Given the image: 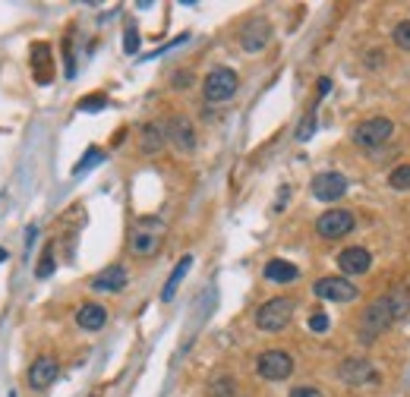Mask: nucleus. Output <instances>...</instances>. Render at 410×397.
<instances>
[{
  "label": "nucleus",
  "instance_id": "nucleus-13",
  "mask_svg": "<svg viewBox=\"0 0 410 397\" xmlns=\"http://www.w3.org/2000/svg\"><path fill=\"white\" fill-rule=\"evenodd\" d=\"M57 375H60V363H57L54 356H38L35 363L29 365V372H25L32 391H48L50 384L57 382Z\"/></svg>",
  "mask_w": 410,
  "mask_h": 397
},
{
  "label": "nucleus",
  "instance_id": "nucleus-30",
  "mask_svg": "<svg viewBox=\"0 0 410 397\" xmlns=\"http://www.w3.org/2000/svg\"><path fill=\"white\" fill-rule=\"evenodd\" d=\"M123 50H126V54H136V50H139V32L132 29V25L123 32Z\"/></svg>",
  "mask_w": 410,
  "mask_h": 397
},
{
  "label": "nucleus",
  "instance_id": "nucleus-32",
  "mask_svg": "<svg viewBox=\"0 0 410 397\" xmlns=\"http://www.w3.org/2000/svg\"><path fill=\"white\" fill-rule=\"evenodd\" d=\"M174 88H189L193 85V73H189V69H180V73H174Z\"/></svg>",
  "mask_w": 410,
  "mask_h": 397
},
{
  "label": "nucleus",
  "instance_id": "nucleus-12",
  "mask_svg": "<svg viewBox=\"0 0 410 397\" xmlns=\"http://www.w3.org/2000/svg\"><path fill=\"white\" fill-rule=\"evenodd\" d=\"M338 378L344 384H350V388H363V384L376 382L378 375H376V369H372L369 359L353 356V359H344V363L338 365Z\"/></svg>",
  "mask_w": 410,
  "mask_h": 397
},
{
  "label": "nucleus",
  "instance_id": "nucleus-5",
  "mask_svg": "<svg viewBox=\"0 0 410 397\" xmlns=\"http://www.w3.org/2000/svg\"><path fill=\"white\" fill-rule=\"evenodd\" d=\"M391 136H395V123L388 117H369L353 126V142L360 148H382Z\"/></svg>",
  "mask_w": 410,
  "mask_h": 397
},
{
  "label": "nucleus",
  "instance_id": "nucleus-23",
  "mask_svg": "<svg viewBox=\"0 0 410 397\" xmlns=\"http://www.w3.org/2000/svg\"><path fill=\"white\" fill-rule=\"evenodd\" d=\"M54 268H57V262H54V246H44V252H41V258H38V265H35V277H50L54 274Z\"/></svg>",
  "mask_w": 410,
  "mask_h": 397
},
{
  "label": "nucleus",
  "instance_id": "nucleus-2",
  "mask_svg": "<svg viewBox=\"0 0 410 397\" xmlns=\"http://www.w3.org/2000/svg\"><path fill=\"white\" fill-rule=\"evenodd\" d=\"M161 233H164V224L158 218H139L130 233V252L139 258H151L161 249V239H164Z\"/></svg>",
  "mask_w": 410,
  "mask_h": 397
},
{
  "label": "nucleus",
  "instance_id": "nucleus-10",
  "mask_svg": "<svg viewBox=\"0 0 410 397\" xmlns=\"http://www.w3.org/2000/svg\"><path fill=\"white\" fill-rule=\"evenodd\" d=\"M347 176L338 174V170H322V174L313 176V195L319 202H338L341 195L347 193Z\"/></svg>",
  "mask_w": 410,
  "mask_h": 397
},
{
  "label": "nucleus",
  "instance_id": "nucleus-21",
  "mask_svg": "<svg viewBox=\"0 0 410 397\" xmlns=\"http://www.w3.org/2000/svg\"><path fill=\"white\" fill-rule=\"evenodd\" d=\"M388 296V306H391V315H395V321H401L404 315L410 312V293L404 287H395L391 293H385Z\"/></svg>",
  "mask_w": 410,
  "mask_h": 397
},
{
  "label": "nucleus",
  "instance_id": "nucleus-27",
  "mask_svg": "<svg viewBox=\"0 0 410 397\" xmlns=\"http://www.w3.org/2000/svg\"><path fill=\"white\" fill-rule=\"evenodd\" d=\"M233 378L231 375H221V378H214L212 382V397H233Z\"/></svg>",
  "mask_w": 410,
  "mask_h": 397
},
{
  "label": "nucleus",
  "instance_id": "nucleus-34",
  "mask_svg": "<svg viewBox=\"0 0 410 397\" xmlns=\"http://www.w3.org/2000/svg\"><path fill=\"white\" fill-rule=\"evenodd\" d=\"M0 262H6V249H0Z\"/></svg>",
  "mask_w": 410,
  "mask_h": 397
},
{
  "label": "nucleus",
  "instance_id": "nucleus-28",
  "mask_svg": "<svg viewBox=\"0 0 410 397\" xmlns=\"http://www.w3.org/2000/svg\"><path fill=\"white\" fill-rule=\"evenodd\" d=\"M313 132H315V111H309L306 117H303V123L296 126V139L306 142V139H313Z\"/></svg>",
  "mask_w": 410,
  "mask_h": 397
},
{
  "label": "nucleus",
  "instance_id": "nucleus-24",
  "mask_svg": "<svg viewBox=\"0 0 410 397\" xmlns=\"http://www.w3.org/2000/svg\"><path fill=\"white\" fill-rule=\"evenodd\" d=\"M388 186L397 189V193H407L410 189V164H401V167H395L388 174Z\"/></svg>",
  "mask_w": 410,
  "mask_h": 397
},
{
  "label": "nucleus",
  "instance_id": "nucleus-25",
  "mask_svg": "<svg viewBox=\"0 0 410 397\" xmlns=\"http://www.w3.org/2000/svg\"><path fill=\"white\" fill-rule=\"evenodd\" d=\"M76 107H79L82 113H98V111H104V107H107V95H104V92L86 95V98H82V101H79V104H76Z\"/></svg>",
  "mask_w": 410,
  "mask_h": 397
},
{
  "label": "nucleus",
  "instance_id": "nucleus-15",
  "mask_svg": "<svg viewBox=\"0 0 410 397\" xmlns=\"http://www.w3.org/2000/svg\"><path fill=\"white\" fill-rule=\"evenodd\" d=\"M126 287V268L123 265H107L98 274L92 277V290L95 293H120Z\"/></svg>",
  "mask_w": 410,
  "mask_h": 397
},
{
  "label": "nucleus",
  "instance_id": "nucleus-20",
  "mask_svg": "<svg viewBox=\"0 0 410 397\" xmlns=\"http://www.w3.org/2000/svg\"><path fill=\"white\" fill-rule=\"evenodd\" d=\"M189 265H193V256H183L180 262L174 265V271H170L168 284H164V290H161V302H170V300H174V296H177V287H180V281H183V277H186Z\"/></svg>",
  "mask_w": 410,
  "mask_h": 397
},
{
  "label": "nucleus",
  "instance_id": "nucleus-35",
  "mask_svg": "<svg viewBox=\"0 0 410 397\" xmlns=\"http://www.w3.org/2000/svg\"><path fill=\"white\" fill-rule=\"evenodd\" d=\"M88 397H98V394H88Z\"/></svg>",
  "mask_w": 410,
  "mask_h": 397
},
{
  "label": "nucleus",
  "instance_id": "nucleus-19",
  "mask_svg": "<svg viewBox=\"0 0 410 397\" xmlns=\"http://www.w3.org/2000/svg\"><path fill=\"white\" fill-rule=\"evenodd\" d=\"M262 274H265V281H271V284H290L300 277V268H296L294 262H287V258H271Z\"/></svg>",
  "mask_w": 410,
  "mask_h": 397
},
{
  "label": "nucleus",
  "instance_id": "nucleus-9",
  "mask_svg": "<svg viewBox=\"0 0 410 397\" xmlns=\"http://www.w3.org/2000/svg\"><path fill=\"white\" fill-rule=\"evenodd\" d=\"M268 41H271V22L268 19H262V16L246 19L243 29H240V48H243L246 54H259Z\"/></svg>",
  "mask_w": 410,
  "mask_h": 397
},
{
  "label": "nucleus",
  "instance_id": "nucleus-33",
  "mask_svg": "<svg viewBox=\"0 0 410 397\" xmlns=\"http://www.w3.org/2000/svg\"><path fill=\"white\" fill-rule=\"evenodd\" d=\"M328 92H332V79H319V98H325Z\"/></svg>",
  "mask_w": 410,
  "mask_h": 397
},
{
  "label": "nucleus",
  "instance_id": "nucleus-1",
  "mask_svg": "<svg viewBox=\"0 0 410 397\" xmlns=\"http://www.w3.org/2000/svg\"><path fill=\"white\" fill-rule=\"evenodd\" d=\"M294 309H296V302L290 296H271V300H265L256 309V328L259 331H268V334L284 331L290 325V319H294Z\"/></svg>",
  "mask_w": 410,
  "mask_h": 397
},
{
  "label": "nucleus",
  "instance_id": "nucleus-29",
  "mask_svg": "<svg viewBox=\"0 0 410 397\" xmlns=\"http://www.w3.org/2000/svg\"><path fill=\"white\" fill-rule=\"evenodd\" d=\"M309 331L325 334L328 331V315L325 312H313V315H309Z\"/></svg>",
  "mask_w": 410,
  "mask_h": 397
},
{
  "label": "nucleus",
  "instance_id": "nucleus-16",
  "mask_svg": "<svg viewBox=\"0 0 410 397\" xmlns=\"http://www.w3.org/2000/svg\"><path fill=\"white\" fill-rule=\"evenodd\" d=\"M32 73H35L38 85H48L54 79V60H50V44L35 41L32 44Z\"/></svg>",
  "mask_w": 410,
  "mask_h": 397
},
{
  "label": "nucleus",
  "instance_id": "nucleus-31",
  "mask_svg": "<svg viewBox=\"0 0 410 397\" xmlns=\"http://www.w3.org/2000/svg\"><path fill=\"white\" fill-rule=\"evenodd\" d=\"M290 397H325L319 388H313V384H296L294 391H290Z\"/></svg>",
  "mask_w": 410,
  "mask_h": 397
},
{
  "label": "nucleus",
  "instance_id": "nucleus-18",
  "mask_svg": "<svg viewBox=\"0 0 410 397\" xmlns=\"http://www.w3.org/2000/svg\"><path fill=\"white\" fill-rule=\"evenodd\" d=\"M164 145H168V130H164V123H158V120L145 123L142 126V139H139V148H142L145 155H158Z\"/></svg>",
  "mask_w": 410,
  "mask_h": 397
},
{
  "label": "nucleus",
  "instance_id": "nucleus-4",
  "mask_svg": "<svg viewBox=\"0 0 410 397\" xmlns=\"http://www.w3.org/2000/svg\"><path fill=\"white\" fill-rule=\"evenodd\" d=\"M237 88H240V76L233 73L231 67H214L212 73L202 79V95H205V101H212V104L231 101L233 95H237Z\"/></svg>",
  "mask_w": 410,
  "mask_h": 397
},
{
  "label": "nucleus",
  "instance_id": "nucleus-6",
  "mask_svg": "<svg viewBox=\"0 0 410 397\" xmlns=\"http://www.w3.org/2000/svg\"><path fill=\"white\" fill-rule=\"evenodd\" d=\"M256 372L265 382H284L294 375V356L287 350H265L256 359Z\"/></svg>",
  "mask_w": 410,
  "mask_h": 397
},
{
  "label": "nucleus",
  "instance_id": "nucleus-11",
  "mask_svg": "<svg viewBox=\"0 0 410 397\" xmlns=\"http://www.w3.org/2000/svg\"><path fill=\"white\" fill-rule=\"evenodd\" d=\"M164 130H168V142L174 145L177 151H193L196 148V126L189 117H183V113H174V117L164 123Z\"/></svg>",
  "mask_w": 410,
  "mask_h": 397
},
{
  "label": "nucleus",
  "instance_id": "nucleus-7",
  "mask_svg": "<svg viewBox=\"0 0 410 397\" xmlns=\"http://www.w3.org/2000/svg\"><path fill=\"white\" fill-rule=\"evenodd\" d=\"M313 293L319 296V300H328V302H353L360 296V287L350 277L328 274V277H319V281L313 284Z\"/></svg>",
  "mask_w": 410,
  "mask_h": 397
},
{
  "label": "nucleus",
  "instance_id": "nucleus-3",
  "mask_svg": "<svg viewBox=\"0 0 410 397\" xmlns=\"http://www.w3.org/2000/svg\"><path fill=\"white\" fill-rule=\"evenodd\" d=\"M391 321H395V315H391L388 296H382V300H376L372 306L363 309V315H360V328H357V337L363 340V344H372V340H376L382 331H388Z\"/></svg>",
  "mask_w": 410,
  "mask_h": 397
},
{
  "label": "nucleus",
  "instance_id": "nucleus-22",
  "mask_svg": "<svg viewBox=\"0 0 410 397\" xmlns=\"http://www.w3.org/2000/svg\"><path fill=\"white\" fill-rule=\"evenodd\" d=\"M101 161H104V151H101V148H98V145H92V148H88V151H86V155H82V158H79V164H76V167H73V174H76V176H82V174H86V170L98 167V164H101Z\"/></svg>",
  "mask_w": 410,
  "mask_h": 397
},
{
  "label": "nucleus",
  "instance_id": "nucleus-8",
  "mask_svg": "<svg viewBox=\"0 0 410 397\" xmlns=\"http://www.w3.org/2000/svg\"><path fill=\"white\" fill-rule=\"evenodd\" d=\"M353 224H357L353 211H347V208H332V211L319 214V221H315V233H319L322 239H341V237H347V233L353 230Z\"/></svg>",
  "mask_w": 410,
  "mask_h": 397
},
{
  "label": "nucleus",
  "instance_id": "nucleus-26",
  "mask_svg": "<svg viewBox=\"0 0 410 397\" xmlns=\"http://www.w3.org/2000/svg\"><path fill=\"white\" fill-rule=\"evenodd\" d=\"M391 41H395L401 50H410V19H404V22L395 25V32H391Z\"/></svg>",
  "mask_w": 410,
  "mask_h": 397
},
{
  "label": "nucleus",
  "instance_id": "nucleus-17",
  "mask_svg": "<svg viewBox=\"0 0 410 397\" xmlns=\"http://www.w3.org/2000/svg\"><path fill=\"white\" fill-rule=\"evenodd\" d=\"M76 325H79L82 331H101V328L107 325V309L101 306V302H82V306L76 309Z\"/></svg>",
  "mask_w": 410,
  "mask_h": 397
},
{
  "label": "nucleus",
  "instance_id": "nucleus-14",
  "mask_svg": "<svg viewBox=\"0 0 410 397\" xmlns=\"http://www.w3.org/2000/svg\"><path fill=\"white\" fill-rule=\"evenodd\" d=\"M338 268L344 271V277L366 274V271L372 268L369 249H363V246H347V249H341L338 252Z\"/></svg>",
  "mask_w": 410,
  "mask_h": 397
}]
</instances>
